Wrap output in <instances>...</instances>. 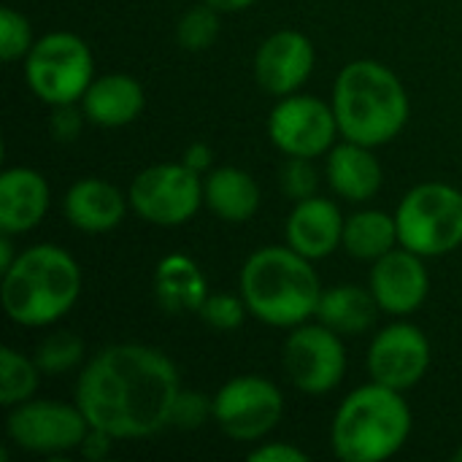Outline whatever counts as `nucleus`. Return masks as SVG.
Segmentation results:
<instances>
[{
  "instance_id": "4468645a",
  "label": "nucleus",
  "mask_w": 462,
  "mask_h": 462,
  "mask_svg": "<svg viewBox=\"0 0 462 462\" xmlns=\"http://www.w3.org/2000/svg\"><path fill=\"white\" fill-rule=\"evenodd\" d=\"M368 287L384 314H414L430 292V273L425 268V257L409 252L406 246H395L374 263Z\"/></svg>"
},
{
  "instance_id": "6e6552de",
  "label": "nucleus",
  "mask_w": 462,
  "mask_h": 462,
  "mask_svg": "<svg viewBox=\"0 0 462 462\" xmlns=\"http://www.w3.org/2000/svg\"><path fill=\"white\" fill-rule=\"evenodd\" d=\"M127 200L143 222L179 227L200 211L203 179L184 162H157L133 179Z\"/></svg>"
},
{
  "instance_id": "4c0bfd02",
  "label": "nucleus",
  "mask_w": 462,
  "mask_h": 462,
  "mask_svg": "<svg viewBox=\"0 0 462 462\" xmlns=\"http://www.w3.org/2000/svg\"><path fill=\"white\" fill-rule=\"evenodd\" d=\"M455 460L462 462V449H457V452H455Z\"/></svg>"
},
{
  "instance_id": "20e7f679",
  "label": "nucleus",
  "mask_w": 462,
  "mask_h": 462,
  "mask_svg": "<svg viewBox=\"0 0 462 462\" xmlns=\"http://www.w3.org/2000/svg\"><path fill=\"white\" fill-rule=\"evenodd\" d=\"M241 298L249 314L271 328H298L317 317L319 276L309 257L292 246H263L241 268Z\"/></svg>"
},
{
  "instance_id": "bb28decb",
  "label": "nucleus",
  "mask_w": 462,
  "mask_h": 462,
  "mask_svg": "<svg viewBox=\"0 0 462 462\" xmlns=\"http://www.w3.org/2000/svg\"><path fill=\"white\" fill-rule=\"evenodd\" d=\"M219 38V11L206 0L184 11L176 24V41L187 51H206Z\"/></svg>"
},
{
  "instance_id": "9b49d317",
  "label": "nucleus",
  "mask_w": 462,
  "mask_h": 462,
  "mask_svg": "<svg viewBox=\"0 0 462 462\" xmlns=\"http://www.w3.org/2000/svg\"><path fill=\"white\" fill-rule=\"evenodd\" d=\"M5 433L14 447L30 455H62L81 447L89 422L76 403L30 398L8 409Z\"/></svg>"
},
{
  "instance_id": "f257e3e1",
  "label": "nucleus",
  "mask_w": 462,
  "mask_h": 462,
  "mask_svg": "<svg viewBox=\"0 0 462 462\" xmlns=\"http://www.w3.org/2000/svg\"><path fill=\"white\" fill-rule=\"evenodd\" d=\"M179 393V368L168 355L143 344H114L79 374L76 406L89 428L116 441L146 439L171 425Z\"/></svg>"
},
{
  "instance_id": "ddd939ff",
  "label": "nucleus",
  "mask_w": 462,
  "mask_h": 462,
  "mask_svg": "<svg viewBox=\"0 0 462 462\" xmlns=\"http://www.w3.org/2000/svg\"><path fill=\"white\" fill-rule=\"evenodd\" d=\"M430 360L433 349L428 336L411 322H393L374 336L365 365L371 382L406 393L425 379Z\"/></svg>"
},
{
  "instance_id": "7c9ffc66",
  "label": "nucleus",
  "mask_w": 462,
  "mask_h": 462,
  "mask_svg": "<svg viewBox=\"0 0 462 462\" xmlns=\"http://www.w3.org/2000/svg\"><path fill=\"white\" fill-rule=\"evenodd\" d=\"M208 420H214V398H208L203 393L181 390L176 398V406H173L171 425H176L181 430H195V428H203Z\"/></svg>"
},
{
  "instance_id": "423d86ee",
  "label": "nucleus",
  "mask_w": 462,
  "mask_h": 462,
  "mask_svg": "<svg viewBox=\"0 0 462 462\" xmlns=\"http://www.w3.org/2000/svg\"><path fill=\"white\" fill-rule=\"evenodd\" d=\"M398 244L420 257H444L462 246V192L444 181L411 187L398 208Z\"/></svg>"
},
{
  "instance_id": "393cba45",
  "label": "nucleus",
  "mask_w": 462,
  "mask_h": 462,
  "mask_svg": "<svg viewBox=\"0 0 462 462\" xmlns=\"http://www.w3.org/2000/svg\"><path fill=\"white\" fill-rule=\"evenodd\" d=\"M41 368L32 357L16 352L14 346L0 349V406L14 409L30 401L38 390Z\"/></svg>"
},
{
  "instance_id": "cd10ccee",
  "label": "nucleus",
  "mask_w": 462,
  "mask_h": 462,
  "mask_svg": "<svg viewBox=\"0 0 462 462\" xmlns=\"http://www.w3.org/2000/svg\"><path fill=\"white\" fill-rule=\"evenodd\" d=\"M32 27L30 22L11 5L0 8V60L19 62L32 49Z\"/></svg>"
},
{
  "instance_id": "1a4fd4ad",
  "label": "nucleus",
  "mask_w": 462,
  "mask_h": 462,
  "mask_svg": "<svg viewBox=\"0 0 462 462\" xmlns=\"http://www.w3.org/2000/svg\"><path fill=\"white\" fill-rule=\"evenodd\" d=\"M284 414L282 390L263 376L246 374L225 382L214 395V422L241 444H260Z\"/></svg>"
},
{
  "instance_id": "f8f14e48",
  "label": "nucleus",
  "mask_w": 462,
  "mask_h": 462,
  "mask_svg": "<svg viewBox=\"0 0 462 462\" xmlns=\"http://www.w3.org/2000/svg\"><path fill=\"white\" fill-rule=\"evenodd\" d=\"M271 143L287 157L317 160L336 146L338 119L330 103L314 95H287L279 97L268 116Z\"/></svg>"
},
{
  "instance_id": "aec40b11",
  "label": "nucleus",
  "mask_w": 462,
  "mask_h": 462,
  "mask_svg": "<svg viewBox=\"0 0 462 462\" xmlns=\"http://www.w3.org/2000/svg\"><path fill=\"white\" fill-rule=\"evenodd\" d=\"M328 181L333 192L344 200L352 203H365L382 189V165L374 154V146L346 141L336 143L328 152V165H325Z\"/></svg>"
},
{
  "instance_id": "c756f323",
  "label": "nucleus",
  "mask_w": 462,
  "mask_h": 462,
  "mask_svg": "<svg viewBox=\"0 0 462 462\" xmlns=\"http://www.w3.org/2000/svg\"><path fill=\"white\" fill-rule=\"evenodd\" d=\"M317 184L319 176L309 157H287V162L279 168V187L295 203L317 195Z\"/></svg>"
},
{
  "instance_id": "473e14b6",
  "label": "nucleus",
  "mask_w": 462,
  "mask_h": 462,
  "mask_svg": "<svg viewBox=\"0 0 462 462\" xmlns=\"http://www.w3.org/2000/svg\"><path fill=\"white\" fill-rule=\"evenodd\" d=\"M252 462H309V452L287 441H268L249 452Z\"/></svg>"
},
{
  "instance_id": "a878e982",
  "label": "nucleus",
  "mask_w": 462,
  "mask_h": 462,
  "mask_svg": "<svg viewBox=\"0 0 462 462\" xmlns=\"http://www.w3.org/2000/svg\"><path fill=\"white\" fill-rule=\"evenodd\" d=\"M84 352H87V346H84V338L79 333L57 330V333H49L43 341H38L32 360L38 363L41 374L57 376L65 371H73L84 360Z\"/></svg>"
},
{
  "instance_id": "412c9836",
  "label": "nucleus",
  "mask_w": 462,
  "mask_h": 462,
  "mask_svg": "<svg viewBox=\"0 0 462 462\" xmlns=\"http://www.w3.org/2000/svg\"><path fill=\"white\" fill-rule=\"evenodd\" d=\"M154 298L165 314H198L208 298V282L200 265L187 254H168L154 271Z\"/></svg>"
},
{
  "instance_id": "b1692460",
  "label": "nucleus",
  "mask_w": 462,
  "mask_h": 462,
  "mask_svg": "<svg viewBox=\"0 0 462 462\" xmlns=\"http://www.w3.org/2000/svg\"><path fill=\"white\" fill-rule=\"evenodd\" d=\"M341 246L355 260L376 263L379 257H384L387 252H393L395 246H401L398 244V222H395V214L390 217L387 211H379V208L355 211L352 217H346Z\"/></svg>"
},
{
  "instance_id": "0eeeda50",
  "label": "nucleus",
  "mask_w": 462,
  "mask_h": 462,
  "mask_svg": "<svg viewBox=\"0 0 462 462\" xmlns=\"http://www.w3.org/2000/svg\"><path fill=\"white\" fill-rule=\"evenodd\" d=\"M22 62L30 92L46 106L81 103L95 79V62L87 41L68 30H54L38 38Z\"/></svg>"
},
{
  "instance_id": "c9c22d12",
  "label": "nucleus",
  "mask_w": 462,
  "mask_h": 462,
  "mask_svg": "<svg viewBox=\"0 0 462 462\" xmlns=\"http://www.w3.org/2000/svg\"><path fill=\"white\" fill-rule=\"evenodd\" d=\"M14 236H8V233H3L0 236V273H5L11 265H14V260L19 257L16 252H14V241H11Z\"/></svg>"
},
{
  "instance_id": "7ed1b4c3",
  "label": "nucleus",
  "mask_w": 462,
  "mask_h": 462,
  "mask_svg": "<svg viewBox=\"0 0 462 462\" xmlns=\"http://www.w3.org/2000/svg\"><path fill=\"white\" fill-rule=\"evenodd\" d=\"M81 295V268L57 244H35L0 273V303L11 322L22 328H49L60 322Z\"/></svg>"
},
{
  "instance_id": "72a5a7b5",
  "label": "nucleus",
  "mask_w": 462,
  "mask_h": 462,
  "mask_svg": "<svg viewBox=\"0 0 462 462\" xmlns=\"http://www.w3.org/2000/svg\"><path fill=\"white\" fill-rule=\"evenodd\" d=\"M111 441H116V439H114V436H108L106 430L89 428V433L84 436V441H81L79 452H81V455H84L89 462H100L108 457V452H111Z\"/></svg>"
},
{
  "instance_id": "9d476101",
  "label": "nucleus",
  "mask_w": 462,
  "mask_h": 462,
  "mask_svg": "<svg viewBox=\"0 0 462 462\" xmlns=\"http://www.w3.org/2000/svg\"><path fill=\"white\" fill-rule=\"evenodd\" d=\"M282 365L295 390L306 395H328L344 382L346 374L344 336L322 322H303L287 336Z\"/></svg>"
},
{
  "instance_id": "c85d7f7f",
  "label": "nucleus",
  "mask_w": 462,
  "mask_h": 462,
  "mask_svg": "<svg viewBox=\"0 0 462 462\" xmlns=\"http://www.w3.org/2000/svg\"><path fill=\"white\" fill-rule=\"evenodd\" d=\"M200 319L211 328V330H219V333H230L236 328L244 325L249 309L244 303L241 295H227V292H217V295H208L206 303L200 306Z\"/></svg>"
},
{
  "instance_id": "4be33fe9",
  "label": "nucleus",
  "mask_w": 462,
  "mask_h": 462,
  "mask_svg": "<svg viewBox=\"0 0 462 462\" xmlns=\"http://www.w3.org/2000/svg\"><path fill=\"white\" fill-rule=\"evenodd\" d=\"M203 206L222 222H249L260 208V187L252 173L222 165L211 168L203 179Z\"/></svg>"
},
{
  "instance_id": "f3484780",
  "label": "nucleus",
  "mask_w": 462,
  "mask_h": 462,
  "mask_svg": "<svg viewBox=\"0 0 462 462\" xmlns=\"http://www.w3.org/2000/svg\"><path fill=\"white\" fill-rule=\"evenodd\" d=\"M51 203L46 179L32 168H5L0 173V233L22 236L35 230Z\"/></svg>"
},
{
  "instance_id": "f704fd0d",
  "label": "nucleus",
  "mask_w": 462,
  "mask_h": 462,
  "mask_svg": "<svg viewBox=\"0 0 462 462\" xmlns=\"http://www.w3.org/2000/svg\"><path fill=\"white\" fill-rule=\"evenodd\" d=\"M211 160H214V152H211V146L203 143V141L189 143V146L184 149V157H181V162H184L187 168H192L195 173H208V171H211Z\"/></svg>"
},
{
  "instance_id": "39448f33",
  "label": "nucleus",
  "mask_w": 462,
  "mask_h": 462,
  "mask_svg": "<svg viewBox=\"0 0 462 462\" xmlns=\"http://www.w3.org/2000/svg\"><path fill=\"white\" fill-rule=\"evenodd\" d=\"M414 428L411 406L401 390L379 382L352 390L330 425L333 455L344 462H382L395 457Z\"/></svg>"
},
{
  "instance_id": "dca6fc26",
  "label": "nucleus",
  "mask_w": 462,
  "mask_h": 462,
  "mask_svg": "<svg viewBox=\"0 0 462 462\" xmlns=\"http://www.w3.org/2000/svg\"><path fill=\"white\" fill-rule=\"evenodd\" d=\"M344 225L346 219L333 200L311 195L306 200H298L287 217V225H284L287 246H292L311 263L325 260L341 246Z\"/></svg>"
},
{
  "instance_id": "6ab92c4d",
  "label": "nucleus",
  "mask_w": 462,
  "mask_h": 462,
  "mask_svg": "<svg viewBox=\"0 0 462 462\" xmlns=\"http://www.w3.org/2000/svg\"><path fill=\"white\" fill-rule=\"evenodd\" d=\"M143 106V87L127 73H106L92 79L81 97L87 122L97 127H125L141 116Z\"/></svg>"
},
{
  "instance_id": "2f4dec72",
  "label": "nucleus",
  "mask_w": 462,
  "mask_h": 462,
  "mask_svg": "<svg viewBox=\"0 0 462 462\" xmlns=\"http://www.w3.org/2000/svg\"><path fill=\"white\" fill-rule=\"evenodd\" d=\"M84 108L81 103H65V106H51V119H49V130L54 135V141L60 143H70L81 135L84 127Z\"/></svg>"
},
{
  "instance_id": "a211bd4d",
  "label": "nucleus",
  "mask_w": 462,
  "mask_h": 462,
  "mask_svg": "<svg viewBox=\"0 0 462 462\" xmlns=\"http://www.w3.org/2000/svg\"><path fill=\"white\" fill-rule=\"evenodd\" d=\"M127 203L130 200L114 184L97 176H87L73 181L70 189L65 192L62 214L76 230L100 236L122 225Z\"/></svg>"
},
{
  "instance_id": "f03ea898",
  "label": "nucleus",
  "mask_w": 462,
  "mask_h": 462,
  "mask_svg": "<svg viewBox=\"0 0 462 462\" xmlns=\"http://www.w3.org/2000/svg\"><path fill=\"white\" fill-rule=\"evenodd\" d=\"M346 141L382 146L398 138L409 122L411 103L393 68L376 60H355L341 68L330 100Z\"/></svg>"
},
{
  "instance_id": "e433bc0d",
  "label": "nucleus",
  "mask_w": 462,
  "mask_h": 462,
  "mask_svg": "<svg viewBox=\"0 0 462 462\" xmlns=\"http://www.w3.org/2000/svg\"><path fill=\"white\" fill-rule=\"evenodd\" d=\"M208 5H214L219 14H236V11H246L252 8L257 0H206Z\"/></svg>"
},
{
  "instance_id": "5701e85b",
  "label": "nucleus",
  "mask_w": 462,
  "mask_h": 462,
  "mask_svg": "<svg viewBox=\"0 0 462 462\" xmlns=\"http://www.w3.org/2000/svg\"><path fill=\"white\" fill-rule=\"evenodd\" d=\"M379 303L371 292V287L360 284H336L322 290L319 306H317V322L328 325L338 336H363L368 328H374Z\"/></svg>"
},
{
  "instance_id": "2eb2a0df",
  "label": "nucleus",
  "mask_w": 462,
  "mask_h": 462,
  "mask_svg": "<svg viewBox=\"0 0 462 462\" xmlns=\"http://www.w3.org/2000/svg\"><path fill=\"white\" fill-rule=\"evenodd\" d=\"M314 43L298 30H279L268 35L254 51V79L273 95H295L314 70Z\"/></svg>"
}]
</instances>
